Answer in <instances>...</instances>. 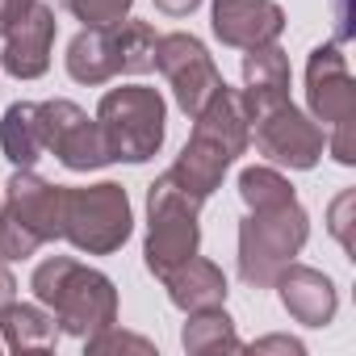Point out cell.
I'll use <instances>...</instances> for the list:
<instances>
[{
  "mask_svg": "<svg viewBox=\"0 0 356 356\" xmlns=\"http://www.w3.org/2000/svg\"><path fill=\"white\" fill-rule=\"evenodd\" d=\"M0 147H5V159L13 168H34L42 159V134H38V105L17 101L5 109V122H0Z\"/></svg>",
  "mask_w": 356,
  "mask_h": 356,
  "instance_id": "cell-19",
  "label": "cell"
},
{
  "mask_svg": "<svg viewBox=\"0 0 356 356\" xmlns=\"http://www.w3.org/2000/svg\"><path fill=\"white\" fill-rule=\"evenodd\" d=\"M63 202L67 189L34 176V168H17L5 185V210H13L42 243L63 239Z\"/></svg>",
  "mask_w": 356,
  "mask_h": 356,
  "instance_id": "cell-10",
  "label": "cell"
},
{
  "mask_svg": "<svg viewBox=\"0 0 356 356\" xmlns=\"http://www.w3.org/2000/svg\"><path fill=\"white\" fill-rule=\"evenodd\" d=\"M163 285H168V302L176 310H185V314L210 310V306L227 302V277H222V268L210 264V260H202V256L185 260L181 268H172L163 277Z\"/></svg>",
  "mask_w": 356,
  "mask_h": 356,
  "instance_id": "cell-16",
  "label": "cell"
},
{
  "mask_svg": "<svg viewBox=\"0 0 356 356\" xmlns=\"http://www.w3.org/2000/svg\"><path fill=\"white\" fill-rule=\"evenodd\" d=\"M84 348H88L92 356H105V352H143V356H151V352H155V343H151V339L130 335V331H118V327H105V331L88 335V339H84Z\"/></svg>",
  "mask_w": 356,
  "mask_h": 356,
  "instance_id": "cell-25",
  "label": "cell"
},
{
  "mask_svg": "<svg viewBox=\"0 0 356 356\" xmlns=\"http://www.w3.org/2000/svg\"><path fill=\"white\" fill-rule=\"evenodd\" d=\"M134 231L130 197L122 185L101 181L88 189H67L63 202V239H72L88 256H109L118 252Z\"/></svg>",
  "mask_w": 356,
  "mask_h": 356,
  "instance_id": "cell-7",
  "label": "cell"
},
{
  "mask_svg": "<svg viewBox=\"0 0 356 356\" xmlns=\"http://www.w3.org/2000/svg\"><path fill=\"white\" fill-rule=\"evenodd\" d=\"M13 298H17V281H13V273L5 268V260H0V306L13 302Z\"/></svg>",
  "mask_w": 356,
  "mask_h": 356,
  "instance_id": "cell-30",
  "label": "cell"
},
{
  "mask_svg": "<svg viewBox=\"0 0 356 356\" xmlns=\"http://www.w3.org/2000/svg\"><path fill=\"white\" fill-rule=\"evenodd\" d=\"M277 293H281V306L289 310V318H298L302 327H327L331 318H335V306H339V298H335V285H331V277L327 273H318V268H306V264H285L281 273H277Z\"/></svg>",
  "mask_w": 356,
  "mask_h": 356,
  "instance_id": "cell-13",
  "label": "cell"
},
{
  "mask_svg": "<svg viewBox=\"0 0 356 356\" xmlns=\"http://www.w3.org/2000/svg\"><path fill=\"white\" fill-rule=\"evenodd\" d=\"M252 126H256L260 155H268L281 168L306 172V168H314L323 159V126L314 118H306L302 109H293L289 101L268 109V113H260Z\"/></svg>",
  "mask_w": 356,
  "mask_h": 356,
  "instance_id": "cell-9",
  "label": "cell"
},
{
  "mask_svg": "<svg viewBox=\"0 0 356 356\" xmlns=\"http://www.w3.org/2000/svg\"><path fill=\"white\" fill-rule=\"evenodd\" d=\"M197 5H202V0H155V9L168 13V17H189Z\"/></svg>",
  "mask_w": 356,
  "mask_h": 356,
  "instance_id": "cell-29",
  "label": "cell"
},
{
  "mask_svg": "<svg viewBox=\"0 0 356 356\" xmlns=\"http://www.w3.org/2000/svg\"><path fill=\"white\" fill-rule=\"evenodd\" d=\"M30 5H34V0H0V38H5V34L30 13Z\"/></svg>",
  "mask_w": 356,
  "mask_h": 356,
  "instance_id": "cell-27",
  "label": "cell"
},
{
  "mask_svg": "<svg viewBox=\"0 0 356 356\" xmlns=\"http://www.w3.org/2000/svg\"><path fill=\"white\" fill-rule=\"evenodd\" d=\"M63 59H67V76L76 84H109L113 76H122L113 26H84L67 42V55Z\"/></svg>",
  "mask_w": 356,
  "mask_h": 356,
  "instance_id": "cell-15",
  "label": "cell"
},
{
  "mask_svg": "<svg viewBox=\"0 0 356 356\" xmlns=\"http://www.w3.org/2000/svg\"><path fill=\"white\" fill-rule=\"evenodd\" d=\"M248 352H289V356H302L306 348L298 339H289V335H268V339H256Z\"/></svg>",
  "mask_w": 356,
  "mask_h": 356,
  "instance_id": "cell-28",
  "label": "cell"
},
{
  "mask_svg": "<svg viewBox=\"0 0 356 356\" xmlns=\"http://www.w3.org/2000/svg\"><path fill=\"white\" fill-rule=\"evenodd\" d=\"M38 248H42V239L13 210H0V260H30Z\"/></svg>",
  "mask_w": 356,
  "mask_h": 356,
  "instance_id": "cell-23",
  "label": "cell"
},
{
  "mask_svg": "<svg viewBox=\"0 0 356 356\" xmlns=\"http://www.w3.org/2000/svg\"><path fill=\"white\" fill-rule=\"evenodd\" d=\"M130 5L134 0H63V9L84 26H118L126 22Z\"/></svg>",
  "mask_w": 356,
  "mask_h": 356,
  "instance_id": "cell-24",
  "label": "cell"
},
{
  "mask_svg": "<svg viewBox=\"0 0 356 356\" xmlns=\"http://www.w3.org/2000/svg\"><path fill=\"white\" fill-rule=\"evenodd\" d=\"M0 348H5V339H0Z\"/></svg>",
  "mask_w": 356,
  "mask_h": 356,
  "instance_id": "cell-31",
  "label": "cell"
},
{
  "mask_svg": "<svg viewBox=\"0 0 356 356\" xmlns=\"http://www.w3.org/2000/svg\"><path fill=\"white\" fill-rule=\"evenodd\" d=\"M248 143H252V122H248V113H243V101H239L235 88L222 84V88L206 101V109L193 118V138L185 143L181 159L168 168V176H172V181L181 185L189 197L206 202V197L222 185L227 168L248 151Z\"/></svg>",
  "mask_w": 356,
  "mask_h": 356,
  "instance_id": "cell-1",
  "label": "cell"
},
{
  "mask_svg": "<svg viewBox=\"0 0 356 356\" xmlns=\"http://www.w3.org/2000/svg\"><path fill=\"white\" fill-rule=\"evenodd\" d=\"M197 210L202 202L189 197L172 176H155L151 189H147V273L151 277H168L172 268H181L185 260L197 256L202 248V227H197Z\"/></svg>",
  "mask_w": 356,
  "mask_h": 356,
  "instance_id": "cell-4",
  "label": "cell"
},
{
  "mask_svg": "<svg viewBox=\"0 0 356 356\" xmlns=\"http://www.w3.org/2000/svg\"><path fill=\"white\" fill-rule=\"evenodd\" d=\"M51 42H55V9L34 0L30 13L5 34V55H0V63L17 80H38L51 67Z\"/></svg>",
  "mask_w": 356,
  "mask_h": 356,
  "instance_id": "cell-12",
  "label": "cell"
},
{
  "mask_svg": "<svg viewBox=\"0 0 356 356\" xmlns=\"http://www.w3.org/2000/svg\"><path fill=\"white\" fill-rule=\"evenodd\" d=\"M239 101H243L248 122H256L260 113L289 101V59L277 42L252 47L243 55V92H239Z\"/></svg>",
  "mask_w": 356,
  "mask_h": 356,
  "instance_id": "cell-14",
  "label": "cell"
},
{
  "mask_svg": "<svg viewBox=\"0 0 356 356\" xmlns=\"http://www.w3.org/2000/svg\"><path fill=\"white\" fill-rule=\"evenodd\" d=\"M285 30V13L277 0H214V34L222 47L252 51L277 42Z\"/></svg>",
  "mask_w": 356,
  "mask_h": 356,
  "instance_id": "cell-11",
  "label": "cell"
},
{
  "mask_svg": "<svg viewBox=\"0 0 356 356\" xmlns=\"http://www.w3.org/2000/svg\"><path fill=\"white\" fill-rule=\"evenodd\" d=\"M30 289L42 306H51L55 327L63 335L88 339L118 323V289L105 273L76 264L72 256H51L34 268Z\"/></svg>",
  "mask_w": 356,
  "mask_h": 356,
  "instance_id": "cell-2",
  "label": "cell"
},
{
  "mask_svg": "<svg viewBox=\"0 0 356 356\" xmlns=\"http://www.w3.org/2000/svg\"><path fill=\"white\" fill-rule=\"evenodd\" d=\"M97 122L113 147V159L126 163H147L159 147H163V130H168V105L155 88L143 84H122L109 88L101 97Z\"/></svg>",
  "mask_w": 356,
  "mask_h": 356,
  "instance_id": "cell-5",
  "label": "cell"
},
{
  "mask_svg": "<svg viewBox=\"0 0 356 356\" xmlns=\"http://www.w3.org/2000/svg\"><path fill=\"white\" fill-rule=\"evenodd\" d=\"M113 38H118V67L122 76H143L155 67V30L147 22H118L113 26Z\"/></svg>",
  "mask_w": 356,
  "mask_h": 356,
  "instance_id": "cell-21",
  "label": "cell"
},
{
  "mask_svg": "<svg viewBox=\"0 0 356 356\" xmlns=\"http://www.w3.org/2000/svg\"><path fill=\"white\" fill-rule=\"evenodd\" d=\"M51 155L63 163V168H72V172H92V168H105V163H113V147H109V138H105V130H101V122L97 118H76L55 143H51Z\"/></svg>",
  "mask_w": 356,
  "mask_h": 356,
  "instance_id": "cell-17",
  "label": "cell"
},
{
  "mask_svg": "<svg viewBox=\"0 0 356 356\" xmlns=\"http://www.w3.org/2000/svg\"><path fill=\"white\" fill-rule=\"evenodd\" d=\"M181 343L185 352L193 356H210V352H243L239 335H235V323L222 306H210V310H193L185 331H181Z\"/></svg>",
  "mask_w": 356,
  "mask_h": 356,
  "instance_id": "cell-20",
  "label": "cell"
},
{
  "mask_svg": "<svg viewBox=\"0 0 356 356\" xmlns=\"http://www.w3.org/2000/svg\"><path fill=\"white\" fill-rule=\"evenodd\" d=\"M155 67L172 84V97H176V105H181L185 118H197L206 109V101L227 84L222 72L214 67L210 51L193 34H163V38H155Z\"/></svg>",
  "mask_w": 356,
  "mask_h": 356,
  "instance_id": "cell-8",
  "label": "cell"
},
{
  "mask_svg": "<svg viewBox=\"0 0 356 356\" xmlns=\"http://www.w3.org/2000/svg\"><path fill=\"white\" fill-rule=\"evenodd\" d=\"M0 339L13 352H47L55 348L59 339V327H55V314H47L42 306H30V302H5L0 306Z\"/></svg>",
  "mask_w": 356,
  "mask_h": 356,
  "instance_id": "cell-18",
  "label": "cell"
},
{
  "mask_svg": "<svg viewBox=\"0 0 356 356\" xmlns=\"http://www.w3.org/2000/svg\"><path fill=\"white\" fill-rule=\"evenodd\" d=\"M239 197L248 202V210H268V206L293 202V185L277 168H243L239 172Z\"/></svg>",
  "mask_w": 356,
  "mask_h": 356,
  "instance_id": "cell-22",
  "label": "cell"
},
{
  "mask_svg": "<svg viewBox=\"0 0 356 356\" xmlns=\"http://www.w3.org/2000/svg\"><path fill=\"white\" fill-rule=\"evenodd\" d=\"M306 101L323 130H331V155L339 163H356V84L348 76V59L339 47H318L306 63Z\"/></svg>",
  "mask_w": 356,
  "mask_h": 356,
  "instance_id": "cell-6",
  "label": "cell"
},
{
  "mask_svg": "<svg viewBox=\"0 0 356 356\" xmlns=\"http://www.w3.org/2000/svg\"><path fill=\"white\" fill-rule=\"evenodd\" d=\"M352 206H356V193L343 189V193L331 202V214H327V227H331V235L339 239L343 252H352Z\"/></svg>",
  "mask_w": 356,
  "mask_h": 356,
  "instance_id": "cell-26",
  "label": "cell"
},
{
  "mask_svg": "<svg viewBox=\"0 0 356 356\" xmlns=\"http://www.w3.org/2000/svg\"><path fill=\"white\" fill-rule=\"evenodd\" d=\"M306 239H310V218L298 206V197L285 206L252 210L239 222V281L252 289H268L277 273L306 248Z\"/></svg>",
  "mask_w": 356,
  "mask_h": 356,
  "instance_id": "cell-3",
  "label": "cell"
}]
</instances>
